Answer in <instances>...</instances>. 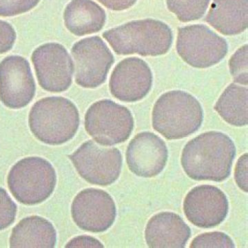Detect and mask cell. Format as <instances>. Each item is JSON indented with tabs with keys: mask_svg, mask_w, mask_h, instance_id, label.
I'll use <instances>...</instances> for the list:
<instances>
[{
	"mask_svg": "<svg viewBox=\"0 0 248 248\" xmlns=\"http://www.w3.org/2000/svg\"><path fill=\"white\" fill-rule=\"evenodd\" d=\"M68 158L80 177L93 185L114 184L122 172L123 156L117 148H106L93 140L85 141Z\"/></svg>",
	"mask_w": 248,
	"mask_h": 248,
	"instance_id": "52a82bcc",
	"label": "cell"
},
{
	"mask_svg": "<svg viewBox=\"0 0 248 248\" xmlns=\"http://www.w3.org/2000/svg\"><path fill=\"white\" fill-rule=\"evenodd\" d=\"M17 207L6 190L0 187V231L14 223Z\"/></svg>",
	"mask_w": 248,
	"mask_h": 248,
	"instance_id": "cb8c5ba5",
	"label": "cell"
},
{
	"mask_svg": "<svg viewBox=\"0 0 248 248\" xmlns=\"http://www.w3.org/2000/svg\"><path fill=\"white\" fill-rule=\"evenodd\" d=\"M9 243L11 248H53L57 243L56 230L48 220L32 215L14 227Z\"/></svg>",
	"mask_w": 248,
	"mask_h": 248,
	"instance_id": "ac0fdd59",
	"label": "cell"
},
{
	"mask_svg": "<svg viewBox=\"0 0 248 248\" xmlns=\"http://www.w3.org/2000/svg\"><path fill=\"white\" fill-rule=\"evenodd\" d=\"M39 84L50 93L64 92L72 84L74 65L64 46L47 43L35 49L31 57Z\"/></svg>",
	"mask_w": 248,
	"mask_h": 248,
	"instance_id": "30bf717a",
	"label": "cell"
},
{
	"mask_svg": "<svg viewBox=\"0 0 248 248\" xmlns=\"http://www.w3.org/2000/svg\"><path fill=\"white\" fill-rule=\"evenodd\" d=\"M203 120L200 102L182 91H169L160 96L152 112L153 128L168 140L190 136L200 128Z\"/></svg>",
	"mask_w": 248,
	"mask_h": 248,
	"instance_id": "7a4b0ae2",
	"label": "cell"
},
{
	"mask_svg": "<svg viewBox=\"0 0 248 248\" xmlns=\"http://www.w3.org/2000/svg\"><path fill=\"white\" fill-rule=\"evenodd\" d=\"M248 90L233 83L226 88L215 106L222 119L236 127L247 125Z\"/></svg>",
	"mask_w": 248,
	"mask_h": 248,
	"instance_id": "ffe728a7",
	"label": "cell"
},
{
	"mask_svg": "<svg viewBox=\"0 0 248 248\" xmlns=\"http://www.w3.org/2000/svg\"><path fill=\"white\" fill-rule=\"evenodd\" d=\"M71 215L80 229L93 233L108 231L115 223L117 208L106 191L87 188L80 191L73 201Z\"/></svg>",
	"mask_w": 248,
	"mask_h": 248,
	"instance_id": "8fae6325",
	"label": "cell"
},
{
	"mask_svg": "<svg viewBox=\"0 0 248 248\" xmlns=\"http://www.w3.org/2000/svg\"><path fill=\"white\" fill-rule=\"evenodd\" d=\"M184 215L187 221L201 228H213L226 219L229 202L226 194L215 186H196L184 200Z\"/></svg>",
	"mask_w": 248,
	"mask_h": 248,
	"instance_id": "7c38bea8",
	"label": "cell"
},
{
	"mask_svg": "<svg viewBox=\"0 0 248 248\" xmlns=\"http://www.w3.org/2000/svg\"><path fill=\"white\" fill-rule=\"evenodd\" d=\"M153 74L146 62L138 58L124 59L115 67L110 79L111 94L127 103L141 100L151 91Z\"/></svg>",
	"mask_w": 248,
	"mask_h": 248,
	"instance_id": "9a60e30c",
	"label": "cell"
},
{
	"mask_svg": "<svg viewBox=\"0 0 248 248\" xmlns=\"http://www.w3.org/2000/svg\"><path fill=\"white\" fill-rule=\"evenodd\" d=\"M35 84L30 64L18 55L0 63V101L11 109L27 107L35 97Z\"/></svg>",
	"mask_w": 248,
	"mask_h": 248,
	"instance_id": "4fadbf2b",
	"label": "cell"
},
{
	"mask_svg": "<svg viewBox=\"0 0 248 248\" xmlns=\"http://www.w3.org/2000/svg\"><path fill=\"white\" fill-rule=\"evenodd\" d=\"M125 158L128 169L138 177H155L167 164L169 151L162 139L151 132L135 135L129 143Z\"/></svg>",
	"mask_w": 248,
	"mask_h": 248,
	"instance_id": "5bb4252c",
	"label": "cell"
},
{
	"mask_svg": "<svg viewBox=\"0 0 248 248\" xmlns=\"http://www.w3.org/2000/svg\"><path fill=\"white\" fill-rule=\"evenodd\" d=\"M31 133L50 146H59L74 138L79 125L78 108L63 97L41 99L31 108L29 116Z\"/></svg>",
	"mask_w": 248,
	"mask_h": 248,
	"instance_id": "3957f363",
	"label": "cell"
},
{
	"mask_svg": "<svg viewBox=\"0 0 248 248\" xmlns=\"http://www.w3.org/2000/svg\"><path fill=\"white\" fill-rule=\"evenodd\" d=\"M71 51L77 84L86 89L104 84L115 59L102 39L98 36L83 39L73 45Z\"/></svg>",
	"mask_w": 248,
	"mask_h": 248,
	"instance_id": "9c48e42d",
	"label": "cell"
},
{
	"mask_svg": "<svg viewBox=\"0 0 248 248\" xmlns=\"http://www.w3.org/2000/svg\"><path fill=\"white\" fill-rule=\"evenodd\" d=\"M40 0H0V16H14L35 7Z\"/></svg>",
	"mask_w": 248,
	"mask_h": 248,
	"instance_id": "d4e9b609",
	"label": "cell"
},
{
	"mask_svg": "<svg viewBox=\"0 0 248 248\" xmlns=\"http://www.w3.org/2000/svg\"><path fill=\"white\" fill-rule=\"evenodd\" d=\"M84 125L86 131L98 144L110 146L128 140L133 133L134 119L126 107L104 99L88 109Z\"/></svg>",
	"mask_w": 248,
	"mask_h": 248,
	"instance_id": "8992f818",
	"label": "cell"
},
{
	"mask_svg": "<svg viewBox=\"0 0 248 248\" xmlns=\"http://www.w3.org/2000/svg\"><path fill=\"white\" fill-rule=\"evenodd\" d=\"M56 182L53 166L39 156L19 160L7 177L10 192L18 202L26 205H37L48 199L55 190Z\"/></svg>",
	"mask_w": 248,
	"mask_h": 248,
	"instance_id": "5b68a950",
	"label": "cell"
},
{
	"mask_svg": "<svg viewBox=\"0 0 248 248\" xmlns=\"http://www.w3.org/2000/svg\"><path fill=\"white\" fill-rule=\"evenodd\" d=\"M190 248H235L231 236L221 232H212L198 235L190 243Z\"/></svg>",
	"mask_w": 248,
	"mask_h": 248,
	"instance_id": "7402d4cb",
	"label": "cell"
},
{
	"mask_svg": "<svg viewBox=\"0 0 248 248\" xmlns=\"http://www.w3.org/2000/svg\"><path fill=\"white\" fill-rule=\"evenodd\" d=\"M210 0H166L168 9L183 22L197 20L203 17Z\"/></svg>",
	"mask_w": 248,
	"mask_h": 248,
	"instance_id": "44dd1931",
	"label": "cell"
},
{
	"mask_svg": "<svg viewBox=\"0 0 248 248\" xmlns=\"http://www.w3.org/2000/svg\"><path fill=\"white\" fill-rule=\"evenodd\" d=\"M105 11L91 0H73L64 12L65 26L73 35L84 36L102 30Z\"/></svg>",
	"mask_w": 248,
	"mask_h": 248,
	"instance_id": "d6986e66",
	"label": "cell"
},
{
	"mask_svg": "<svg viewBox=\"0 0 248 248\" xmlns=\"http://www.w3.org/2000/svg\"><path fill=\"white\" fill-rule=\"evenodd\" d=\"M248 45L241 46L231 57L229 61L232 76L236 83L247 86L248 84Z\"/></svg>",
	"mask_w": 248,
	"mask_h": 248,
	"instance_id": "603a6c76",
	"label": "cell"
},
{
	"mask_svg": "<svg viewBox=\"0 0 248 248\" xmlns=\"http://www.w3.org/2000/svg\"><path fill=\"white\" fill-rule=\"evenodd\" d=\"M112 11H123L133 6L138 0H97Z\"/></svg>",
	"mask_w": 248,
	"mask_h": 248,
	"instance_id": "f1b7e54d",
	"label": "cell"
},
{
	"mask_svg": "<svg viewBox=\"0 0 248 248\" xmlns=\"http://www.w3.org/2000/svg\"><path fill=\"white\" fill-rule=\"evenodd\" d=\"M205 21L223 35L241 33L248 27V0H214Z\"/></svg>",
	"mask_w": 248,
	"mask_h": 248,
	"instance_id": "e0dca14e",
	"label": "cell"
},
{
	"mask_svg": "<svg viewBox=\"0 0 248 248\" xmlns=\"http://www.w3.org/2000/svg\"><path fill=\"white\" fill-rule=\"evenodd\" d=\"M191 229L179 215L161 212L150 218L145 229V239L149 248H185Z\"/></svg>",
	"mask_w": 248,
	"mask_h": 248,
	"instance_id": "2e32d148",
	"label": "cell"
},
{
	"mask_svg": "<svg viewBox=\"0 0 248 248\" xmlns=\"http://www.w3.org/2000/svg\"><path fill=\"white\" fill-rule=\"evenodd\" d=\"M66 248H104V246L99 240L93 236L82 235L70 240Z\"/></svg>",
	"mask_w": 248,
	"mask_h": 248,
	"instance_id": "83f0119b",
	"label": "cell"
},
{
	"mask_svg": "<svg viewBox=\"0 0 248 248\" xmlns=\"http://www.w3.org/2000/svg\"><path fill=\"white\" fill-rule=\"evenodd\" d=\"M236 153L234 141L226 134L206 132L186 143L181 164L193 180L221 182L231 175Z\"/></svg>",
	"mask_w": 248,
	"mask_h": 248,
	"instance_id": "6da1fadb",
	"label": "cell"
},
{
	"mask_svg": "<svg viewBox=\"0 0 248 248\" xmlns=\"http://www.w3.org/2000/svg\"><path fill=\"white\" fill-rule=\"evenodd\" d=\"M248 171V153L241 155L236 162L234 169V180L236 185L241 190L247 193Z\"/></svg>",
	"mask_w": 248,
	"mask_h": 248,
	"instance_id": "484cf974",
	"label": "cell"
},
{
	"mask_svg": "<svg viewBox=\"0 0 248 248\" xmlns=\"http://www.w3.org/2000/svg\"><path fill=\"white\" fill-rule=\"evenodd\" d=\"M103 37L117 55L159 56L169 52L172 42L170 28L153 19H141L106 31Z\"/></svg>",
	"mask_w": 248,
	"mask_h": 248,
	"instance_id": "277c9868",
	"label": "cell"
},
{
	"mask_svg": "<svg viewBox=\"0 0 248 248\" xmlns=\"http://www.w3.org/2000/svg\"><path fill=\"white\" fill-rule=\"evenodd\" d=\"M16 32L8 23L0 21V55L9 52L16 40Z\"/></svg>",
	"mask_w": 248,
	"mask_h": 248,
	"instance_id": "4316f807",
	"label": "cell"
},
{
	"mask_svg": "<svg viewBox=\"0 0 248 248\" xmlns=\"http://www.w3.org/2000/svg\"><path fill=\"white\" fill-rule=\"evenodd\" d=\"M177 50L186 63L197 68L214 66L226 57V41L206 26L195 24L179 28Z\"/></svg>",
	"mask_w": 248,
	"mask_h": 248,
	"instance_id": "ba28073f",
	"label": "cell"
}]
</instances>
